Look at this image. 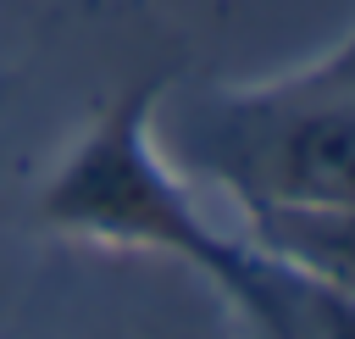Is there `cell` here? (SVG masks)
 I'll return each mask as SVG.
<instances>
[{"instance_id":"1","label":"cell","mask_w":355,"mask_h":339,"mask_svg":"<svg viewBox=\"0 0 355 339\" xmlns=\"http://www.w3.org/2000/svg\"><path fill=\"white\" fill-rule=\"evenodd\" d=\"M161 89V78L122 89L50 167L33 217L39 228L72 245L178 261L216 283L227 300H239L250 317H261L266 267L250 245L227 239L178 183V167L155 139Z\"/></svg>"},{"instance_id":"2","label":"cell","mask_w":355,"mask_h":339,"mask_svg":"<svg viewBox=\"0 0 355 339\" xmlns=\"http://www.w3.org/2000/svg\"><path fill=\"white\" fill-rule=\"evenodd\" d=\"M178 150L239 206H355V78L300 67L216 89L183 117Z\"/></svg>"},{"instance_id":"3","label":"cell","mask_w":355,"mask_h":339,"mask_svg":"<svg viewBox=\"0 0 355 339\" xmlns=\"http://www.w3.org/2000/svg\"><path fill=\"white\" fill-rule=\"evenodd\" d=\"M250 250L266 256L283 272H300L311 283H327L338 295H355V206H277V200H244Z\"/></svg>"},{"instance_id":"4","label":"cell","mask_w":355,"mask_h":339,"mask_svg":"<svg viewBox=\"0 0 355 339\" xmlns=\"http://www.w3.org/2000/svg\"><path fill=\"white\" fill-rule=\"evenodd\" d=\"M261 267H266V295H261L255 322L272 339H355V295L283 272L266 256H261Z\"/></svg>"},{"instance_id":"5","label":"cell","mask_w":355,"mask_h":339,"mask_svg":"<svg viewBox=\"0 0 355 339\" xmlns=\"http://www.w3.org/2000/svg\"><path fill=\"white\" fill-rule=\"evenodd\" d=\"M311 67H322V72H333V78H355V28H349L333 50H322Z\"/></svg>"}]
</instances>
